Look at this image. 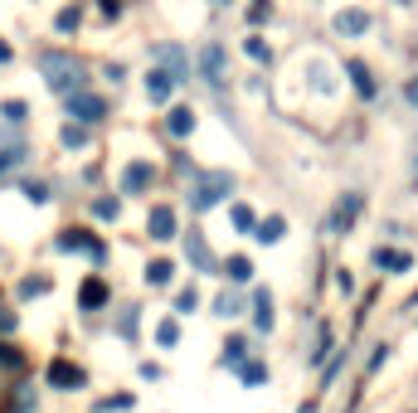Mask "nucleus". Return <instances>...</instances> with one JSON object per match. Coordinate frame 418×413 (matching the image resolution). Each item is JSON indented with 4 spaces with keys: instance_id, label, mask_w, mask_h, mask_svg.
I'll return each instance as SVG.
<instances>
[{
    "instance_id": "2eb2a0df",
    "label": "nucleus",
    "mask_w": 418,
    "mask_h": 413,
    "mask_svg": "<svg viewBox=\"0 0 418 413\" xmlns=\"http://www.w3.org/2000/svg\"><path fill=\"white\" fill-rule=\"evenodd\" d=\"M166 127H171V132H175V136H190V132H195V112H190V108H175V112H171V122H166Z\"/></svg>"
},
{
    "instance_id": "9d476101",
    "label": "nucleus",
    "mask_w": 418,
    "mask_h": 413,
    "mask_svg": "<svg viewBox=\"0 0 418 413\" xmlns=\"http://www.w3.org/2000/svg\"><path fill=\"white\" fill-rule=\"evenodd\" d=\"M365 29H370V15L365 10H341L336 15V34H365Z\"/></svg>"
},
{
    "instance_id": "f704fd0d",
    "label": "nucleus",
    "mask_w": 418,
    "mask_h": 413,
    "mask_svg": "<svg viewBox=\"0 0 418 413\" xmlns=\"http://www.w3.org/2000/svg\"><path fill=\"white\" fill-rule=\"evenodd\" d=\"M0 64H10V44H0Z\"/></svg>"
},
{
    "instance_id": "cd10ccee",
    "label": "nucleus",
    "mask_w": 418,
    "mask_h": 413,
    "mask_svg": "<svg viewBox=\"0 0 418 413\" xmlns=\"http://www.w3.org/2000/svg\"><path fill=\"white\" fill-rule=\"evenodd\" d=\"M175 306H180V316H190V312H195V306H199V297H195V287H190V292H180V297H175Z\"/></svg>"
},
{
    "instance_id": "ddd939ff",
    "label": "nucleus",
    "mask_w": 418,
    "mask_h": 413,
    "mask_svg": "<svg viewBox=\"0 0 418 413\" xmlns=\"http://www.w3.org/2000/svg\"><path fill=\"white\" fill-rule=\"evenodd\" d=\"M78 301L88 306V312H93V306H102V301H108V282H102V277H88L83 292H78Z\"/></svg>"
},
{
    "instance_id": "4468645a",
    "label": "nucleus",
    "mask_w": 418,
    "mask_h": 413,
    "mask_svg": "<svg viewBox=\"0 0 418 413\" xmlns=\"http://www.w3.org/2000/svg\"><path fill=\"white\" fill-rule=\"evenodd\" d=\"M375 263H380V268H394V273H408L413 258H408V253H399V248H380V253H375Z\"/></svg>"
},
{
    "instance_id": "f3484780",
    "label": "nucleus",
    "mask_w": 418,
    "mask_h": 413,
    "mask_svg": "<svg viewBox=\"0 0 418 413\" xmlns=\"http://www.w3.org/2000/svg\"><path fill=\"white\" fill-rule=\"evenodd\" d=\"M282 229H287V224L273 214V219H263V224H258V234H253V238H258V243H278V238H282Z\"/></svg>"
},
{
    "instance_id": "4be33fe9",
    "label": "nucleus",
    "mask_w": 418,
    "mask_h": 413,
    "mask_svg": "<svg viewBox=\"0 0 418 413\" xmlns=\"http://www.w3.org/2000/svg\"><path fill=\"white\" fill-rule=\"evenodd\" d=\"M350 78H355V88L365 97H375V83H370V73H365V64H350Z\"/></svg>"
},
{
    "instance_id": "6e6552de",
    "label": "nucleus",
    "mask_w": 418,
    "mask_h": 413,
    "mask_svg": "<svg viewBox=\"0 0 418 413\" xmlns=\"http://www.w3.org/2000/svg\"><path fill=\"white\" fill-rule=\"evenodd\" d=\"M355 214H360V195H345V199L336 204V214H331V224H326V229H331V234H341V229H350V224H355Z\"/></svg>"
},
{
    "instance_id": "7c9ffc66",
    "label": "nucleus",
    "mask_w": 418,
    "mask_h": 413,
    "mask_svg": "<svg viewBox=\"0 0 418 413\" xmlns=\"http://www.w3.org/2000/svg\"><path fill=\"white\" fill-rule=\"evenodd\" d=\"M39 292H49V277H29V282L20 287V297H39Z\"/></svg>"
},
{
    "instance_id": "9b49d317",
    "label": "nucleus",
    "mask_w": 418,
    "mask_h": 413,
    "mask_svg": "<svg viewBox=\"0 0 418 413\" xmlns=\"http://www.w3.org/2000/svg\"><path fill=\"white\" fill-rule=\"evenodd\" d=\"M185 253H190V263H195V268H204V273L214 268V253H209V243H204L199 234H190V238H185Z\"/></svg>"
},
{
    "instance_id": "c85d7f7f",
    "label": "nucleus",
    "mask_w": 418,
    "mask_h": 413,
    "mask_svg": "<svg viewBox=\"0 0 418 413\" xmlns=\"http://www.w3.org/2000/svg\"><path fill=\"white\" fill-rule=\"evenodd\" d=\"M268 10H273L268 0H253V5H248V20H253V25H263V20H268Z\"/></svg>"
},
{
    "instance_id": "aec40b11",
    "label": "nucleus",
    "mask_w": 418,
    "mask_h": 413,
    "mask_svg": "<svg viewBox=\"0 0 418 413\" xmlns=\"http://www.w3.org/2000/svg\"><path fill=\"white\" fill-rule=\"evenodd\" d=\"M238 375H243V384H263V379H268V370L258 365V360H243V365H238Z\"/></svg>"
},
{
    "instance_id": "b1692460",
    "label": "nucleus",
    "mask_w": 418,
    "mask_h": 413,
    "mask_svg": "<svg viewBox=\"0 0 418 413\" xmlns=\"http://www.w3.org/2000/svg\"><path fill=\"white\" fill-rule=\"evenodd\" d=\"M93 214H97V219H117V214H122V204H117V199H97V204H93Z\"/></svg>"
},
{
    "instance_id": "c9c22d12",
    "label": "nucleus",
    "mask_w": 418,
    "mask_h": 413,
    "mask_svg": "<svg viewBox=\"0 0 418 413\" xmlns=\"http://www.w3.org/2000/svg\"><path fill=\"white\" fill-rule=\"evenodd\" d=\"M302 413H317V408H311V403H302Z\"/></svg>"
},
{
    "instance_id": "2f4dec72",
    "label": "nucleus",
    "mask_w": 418,
    "mask_h": 413,
    "mask_svg": "<svg viewBox=\"0 0 418 413\" xmlns=\"http://www.w3.org/2000/svg\"><path fill=\"white\" fill-rule=\"evenodd\" d=\"M59 29H64V34H69V29H78V10H73V5H69V10H59Z\"/></svg>"
},
{
    "instance_id": "1a4fd4ad",
    "label": "nucleus",
    "mask_w": 418,
    "mask_h": 413,
    "mask_svg": "<svg viewBox=\"0 0 418 413\" xmlns=\"http://www.w3.org/2000/svg\"><path fill=\"white\" fill-rule=\"evenodd\" d=\"M171 88H175V73H166V68H156V73L146 78V97H151V102H166Z\"/></svg>"
},
{
    "instance_id": "bb28decb",
    "label": "nucleus",
    "mask_w": 418,
    "mask_h": 413,
    "mask_svg": "<svg viewBox=\"0 0 418 413\" xmlns=\"http://www.w3.org/2000/svg\"><path fill=\"white\" fill-rule=\"evenodd\" d=\"M243 49H248V59H258V64H268V44H263V39H258V34H253V39L243 44Z\"/></svg>"
},
{
    "instance_id": "7ed1b4c3",
    "label": "nucleus",
    "mask_w": 418,
    "mask_h": 413,
    "mask_svg": "<svg viewBox=\"0 0 418 413\" xmlns=\"http://www.w3.org/2000/svg\"><path fill=\"white\" fill-rule=\"evenodd\" d=\"M69 117H78V122H102V117H108V102L93 97V92H69Z\"/></svg>"
},
{
    "instance_id": "39448f33",
    "label": "nucleus",
    "mask_w": 418,
    "mask_h": 413,
    "mask_svg": "<svg viewBox=\"0 0 418 413\" xmlns=\"http://www.w3.org/2000/svg\"><path fill=\"white\" fill-rule=\"evenodd\" d=\"M151 180H156V171H151L146 161H132V166L122 171V190H127V195H141Z\"/></svg>"
},
{
    "instance_id": "72a5a7b5",
    "label": "nucleus",
    "mask_w": 418,
    "mask_h": 413,
    "mask_svg": "<svg viewBox=\"0 0 418 413\" xmlns=\"http://www.w3.org/2000/svg\"><path fill=\"white\" fill-rule=\"evenodd\" d=\"M0 365H20V355H15L10 345H0Z\"/></svg>"
},
{
    "instance_id": "20e7f679",
    "label": "nucleus",
    "mask_w": 418,
    "mask_h": 413,
    "mask_svg": "<svg viewBox=\"0 0 418 413\" xmlns=\"http://www.w3.org/2000/svg\"><path fill=\"white\" fill-rule=\"evenodd\" d=\"M146 234H151L156 243L175 238V210H171V204H156V210L146 214Z\"/></svg>"
},
{
    "instance_id": "5701e85b",
    "label": "nucleus",
    "mask_w": 418,
    "mask_h": 413,
    "mask_svg": "<svg viewBox=\"0 0 418 413\" xmlns=\"http://www.w3.org/2000/svg\"><path fill=\"white\" fill-rule=\"evenodd\" d=\"M243 355H248V345H243V340H229V345H224V365L238 370V365H243Z\"/></svg>"
},
{
    "instance_id": "f257e3e1",
    "label": "nucleus",
    "mask_w": 418,
    "mask_h": 413,
    "mask_svg": "<svg viewBox=\"0 0 418 413\" xmlns=\"http://www.w3.org/2000/svg\"><path fill=\"white\" fill-rule=\"evenodd\" d=\"M39 73H44V83L54 88V92H78L83 88V64L73 59V54H59V49H49V54H39Z\"/></svg>"
},
{
    "instance_id": "a878e982",
    "label": "nucleus",
    "mask_w": 418,
    "mask_h": 413,
    "mask_svg": "<svg viewBox=\"0 0 418 413\" xmlns=\"http://www.w3.org/2000/svg\"><path fill=\"white\" fill-rule=\"evenodd\" d=\"M156 340H161V345H175V340H180V326H175V321H161V326H156Z\"/></svg>"
},
{
    "instance_id": "c756f323",
    "label": "nucleus",
    "mask_w": 418,
    "mask_h": 413,
    "mask_svg": "<svg viewBox=\"0 0 418 413\" xmlns=\"http://www.w3.org/2000/svg\"><path fill=\"white\" fill-rule=\"evenodd\" d=\"M59 136H64V146H83V141H88V132H83V127H64Z\"/></svg>"
},
{
    "instance_id": "473e14b6",
    "label": "nucleus",
    "mask_w": 418,
    "mask_h": 413,
    "mask_svg": "<svg viewBox=\"0 0 418 413\" xmlns=\"http://www.w3.org/2000/svg\"><path fill=\"white\" fill-rule=\"evenodd\" d=\"M214 306H219V316H238V301H234V297H229V292H224V297H219V301H214Z\"/></svg>"
},
{
    "instance_id": "e433bc0d",
    "label": "nucleus",
    "mask_w": 418,
    "mask_h": 413,
    "mask_svg": "<svg viewBox=\"0 0 418 413\" xmlns=\"http://www.w3.org/2000/svg\"><path fill=\"white\" fill-rule=\"evenodd\" d=\"M214 5H229V0H214Z\"/></svg>"
},
{
    "instance_id": "6ab92c4d",
    "label": "nucleus",
    "mask_w": 418,
    "mask_h": 413,
    "mask_svg": "<svg viewBox=\"0 0 418 413\" xmlns=\"http://www.w3.org/2000/svg\"><path fill=\"white\" fill-rule=\"evenodd\" d=\"M224 273H229V282H248L253 277V263H248V258H229Z\"/></svg>"
},
{
    "instance_id": "f03ea898",
    "label": "nucleus",
    "mask_w": 418,
    "mask_h": 413,
    "mask_svg": "<svg viewBox=\"0 0 418 413\" xmlns=\"http://www.w3.org/2000/svg\"><path fill=\"white\" fill-rule=\"evenodd\" d=\"M229 190H234V175H229V171H209V175L195 180V199H190V204H195V210H214Z\"/></svg>"
},
{
    "instance_id": "0eeeda50",
    "label": "nucleus",
    "mask_w": 418,
    "mask_h": 413,
    "mask_svg": "<svg viewBox=\"0 0 418 413\" xmlns=\"http://www.w3.org/2000/svg\"><path fill=\"white\" fill-rule=\"evenodd\" d=\"M199 64H204V78L209 83H224V44H204Z\"/></svg>"
},
{
    "instance_id": "423d86ee",
    "label": "nucleus",
    "mask_w": 418,
    "mask_h": 413,
    "mask_svg": "<svg viewBox=\"0 0 418 413\" xmlns=\"http://www.w3.org/2000/svg\"><path fill=\"white\" fill-rule=\"evenodd\" d=\"M49 384H59V389H78V384H83V370L69 365V360H54V365H49Z\"/></svg>"
},
{
    "instance_id": "a211bd4d",
    "label": "nucleus",
    "mask_w": 418,
    "mask_h": 413,
    "mask_svg": "<svg viewBox=\"0 0 418 413\" xmlns=\"http://www.w3.org/2000/svg\"><path fill=\"white\" fill-rule=\"evenodd\" d=\"M171 273H175V268L166 263V258H156V263L146 268V282H151V287H166V282H171Z\"/></svg>"
},
{
    "instance_id": "393cba45",
    "label": "nucleus",
    "mask_w": 418,
    "mask_h": 413,
    "mask_svg": "<svg viewBox=\"0 0 418 413\" xmlns=\"http://www.w3.org/2000/svg\"><path fill=\"white\" fill-rule=\"evenodd\" d=\"M234 224L248 234V229H258V219H253V210H248V204H234Z\"/></svg>"
},
{
    "instance_id": "dca6fc26",
    "label": "nucleus",
    "mask_w": 418,
    "mask_h": 413,
    "mask_svg": "<svg viewBox=\"0 0 418 413\" xmlns=\"http://www.w3.org/2000/svg\"><path fill=\"white\" fill-rule=\"evenodd\" d=\"M253 321L263 326V331L273 326V297H268V292H258V301H253Z\"/></svg>"
},
{
    "instance_id": "f8f14e48",
    "label": "nucleus",
    "mask_w": 418,
    "mask_h": 413,
    "mask_svg": "<svg viewBox=\"0 0 418 413\" xmlns=\"http://www.w3.org/2000/svg\"><path fill=\"white\" fill-rule=\"evenodd\" d=\"M59 248H69V253H73V248H88L93 258H102V243H97V238H88L83 229H64V238H59Z\"/></svg>"
},
{
    "instance_id": "412c9836",
    "label": "nucleus",
    "mask_w": 418,
    "mask_h": 413,
    "mask_svg": "<svg viewBox=\"0 0 418 413\" xmlns=\"http://www.w3.org/2000/svg\"><path fill=\"white\" fill-rule=\"evenodd\" d=\"M0 112H5V122H25V117H29V102H20V97H10V102H5V108H0Z\"/></svg>"
}]
</instances>
